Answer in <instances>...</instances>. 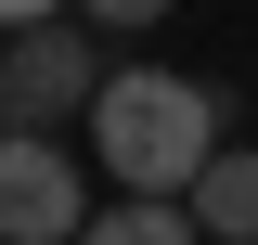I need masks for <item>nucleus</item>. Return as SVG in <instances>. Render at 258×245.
I'll return each instance as SVG.
<instances>
[{"instance_id": "3", "label": "nucleus", "mask_w": 258, "mask_h": 245, "mask_svg": "<svg viewBox=\"0 0 258 245\" xmlns=\"http://www.w3.org/2000/svg\"><path fill=\"white\" fill-rule=\"evenodd\" d=\"M91 155H64L52 129H0V245H64L91 232Z\"/></svg>"}, {"instance_id": "1", "label": "nucleus", "mask_w": 258, "mask_h": 245, "mask_svg": "<svg viewBox=\"0 0 258 245\" xmlns=\"http://www.w3.org/2000/svg\"><path fill=\"white\" fill-rule=\"evenodd\" d=\"M220 155V91L168 78V65H103L91 91V168L142 194H194V168Z\"/></svg>"}, {"instance_id": "4", "label": "nucleus", "mask_w": 258, "mask_h": 245, "mask_svg": "<svg viewBox=\"0 0 258 245\" xmlns=\"http://www.w3.org/2000/svg\"><path fill=\"white\" fill-rule=\"evenodd\" d=\"M91 245H207V219H194V194H142V181H116L91 207Z\"/></svg>"}, {"instance_id": "2", "label": "nucleus", "mask_w": 258, "mask_h": 245, "mask_svg": "<svg viewBox=\"0 0 258 245\" xmlns=\"http://www.w3.org/2000/svg\"><path fill=\"white\" fill-rule=\"evenodd\" d=\"M91 91H103V26L78 0L13 26V52H0V129H64V116H91Z\"/></svg>"}, {"instance_id": "6", "label": "nucleus", "mask_w": 258, "mask_h": 245, "mask_svg": "<svg viewBox=\"0 0 258 245\" xmlns=\"http://www.w3.org/2000/svg\"><path fill=\"white\" fill-rule=\"evenodd\" d=\"M78 13H91L103 39H142V26H168V13H181V0H78Z\"/></svg>"}, {"instance_id": "5", "label": "nucleus", "mask_w": 258, "mask_h": 245, "mask_svg": "<svg viewBox=\"0 0 258 245\" xmlns=\"http://www.w3.org/2000/svg\"><path fill=\"white\" fill-rule=\"evenodd\" d=\"M194 219H207V245H258V155H207L194 168Z\"/></svg>"}, {"instance_id": "7", "label": "nucleus", "mask_w": 258, "mask_h": 245, "mask_svg": "<svg viewBox=\"0 0 258 245\" xmlns=\"http://www.w3.org/2000/svg\"><path fill=\"white\" fill-rule=\"evenodd\" d=\"M39 13H64V0H0V39H13V26H39Z\"/></svg>"}]
</instances>
